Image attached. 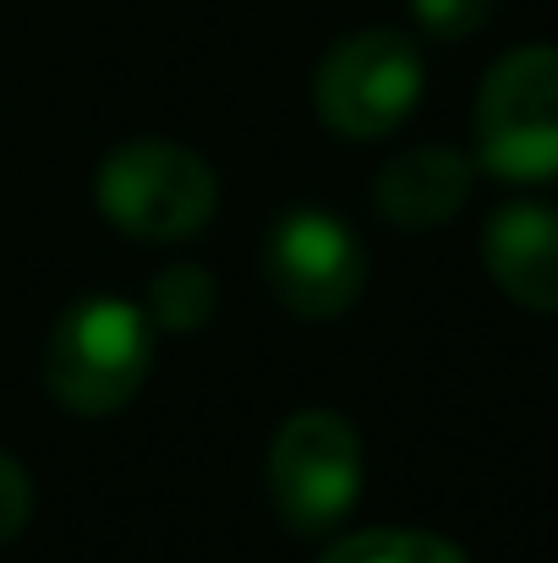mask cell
Returning a JSON list of instances; mask_svg holds the SVG:
<instances>
[{
	"instance_id": "7c38bea8",
	"label": "cell",
	"mask_w": 558,
	"mask_h": 563,
	"mask_svg": "<svg viewBox=\"0 0 558 563\" xmlns=\"http://www.w3.org/2000/svg\"><path fill=\"white\" fill-rule=\"evenodd\" d=\"M28 509H33V482H28V471H22L11 454H0V548L28 526Z\"/></svg>"
},
{
	"instance_id": "6da1fadb",
	"label": "cell",
	"mask_w": 558,
	"mask_h": 563,
	"mask_svg": "<svg viewBox=\"0 0 558 563\" xmlns=\"http://www.w3.org/2000/svg\"><path fill=\"white\" fill-rule=\"evenodd\" d=\"M154 367V318L121 296L77 301L50 345H44V383L77 416L121 410Z\"/></svg>"
},
{
	"instance_id": "8992f818",
	"label": "cell",
	"mask_w": 558,
	"mask_h": 563,
	"mask_svg": "<svg viewBox=\"0 0 558 563\" xmlns=\"http://www.w3.org/2000/svg\"><path fill=\"white\" fill-rule=\"evenodd\" d=\"M263 274H269V290L280 296V307L324 323V318H340L357 307V296L368 285V257L346 219H335L324 208H291L269 235Z\"/></svg>"
},
{
	"instance_id": "ba28073f",
	"label": "cell",
	"mask_w": 558,
	"mask_h": 563,
	"mask_svg": "<svg viewBox=\"0 0 558 563\" xmlns=\"http://www.w3.org/2000/svg\"><path fill=\"white\" fill-rule=\"evenodd\" d=\"M466 197H471V165L455 148H411V154L389 159L372 181L378 213L400 230L444 224L460 213Z\"/></svg>"
},
{
	"instance_id": "9c48e42d",
	"label": "cell",
	"mask_w": 558,
	"mask_h": 563,
	"mask_svg": "<svg viewBox=\"0 0 558 563\" xmlns=\"http://www.w3.org/2000/svg\"><path fill=\"white\" fill-rule=\"evenodd\" d=\"M219 285L197 268V263H171L160 279H154V329H171V334H197L208 318H214V296Z\"/></svg>"
},
{
	"instance_id": "5b68a950",
	"label": "cell",
	"mask_w": 558,
	"mask_h": 563,
	"mask_svg": "<svg viewBox=\"0 0 558 563\" xmlns=\"http://www.w3.org/2000/svg\"><path fill=\"white\" fill-rule=\"evenodd\" d=\"M269 487L296 531H324L362 493V438L335 410H296L269 449Z\"/></svg>"
},
{
	"instance_id": "52a82bcc",
	"label": "cell",
	"mask_w": 558,
	"mask_h": 563,
	"mask_svg": "<svg viewBox=\"0 0 558 563\" xmlns=\"http://www.w3.org/2000/svg\"><path fill=\"white\" fill-rule=\"evenodd\" d=\"M482 257L499 290L532 312H558V213L543 202H504L482 230Z\"/></svg>"
},
{
	"instance_id": "30bf717a",
	"label": "cell",
	"mask_w": 558,
	"mask_h": 563,
	"mask_svg": "<svg viewBox=\"0 0 558 563\" xmlns=\"http://www.w3.org/2000/svg\"><path fill=\"white\" fill-rule=\"evenodd\" d=\"M324 563H466V553L427 531H357L329 548Z\"/></svg>"
},
{
	"instance_id": "7a4b0ae2",
	"label": "cell",
	"mask_w": 558,
	"mask_h": 563,
	"mask_svg": "<svg viewBox=\"0 0 558 563\" xmlns=\"http://www.w3.org/2000/svg\"><path fill=\"white\" fill-rule=\"evenodd\" d=\"M477 154L504 181L558 176V49L526 44L493 60L477 93Z\"/></svg>"
},
{
	"instance_id": "277c9868",
	"label": "cell",
	"mask_w": 558,
	"mask_h": 563,
	"mask_svg": "<svg viewBox=\"0 0 558 563\" xmlns=\"http://www.w3.org/2000/svg\"><path fill=\"white\" fill-rule=\"evenodd\" d=\"M422 99V55L394 27H362L318 66V115L340 137H383Z\"/></svg>"
},
{
	"instance_id": "3957f363",
	"label": "cell",
	"mask_w": 558,
	"mask_h": 563,
	"mask_svg": "<svg viewBox=\"0 0 558 563\" xmlns=\"http://www.w3.org/2000/svg\"><path fill=\"white\" fill-rule=\"evenodd\" d=\"M219 181L203 154L165 137L121 143L99 165V208L116 230L138 241H182L214 219Z\"/></svg>"
},
{
	"instance_id": "8fae6325",
	"label": "cell",
	"mask_w": 558,
	"mask_h": 563,
	"mask_svg": "<svg viewBox=\"0 0 558 563\" xmlns=\"http://www.w3.org/2000/svg\"><path fill=\"white\" fill-rule=\"evenodd\" d=\"M411 11L433 38H466L488 22L493 0H411Z\"/></svg>"
}]
</instances>
